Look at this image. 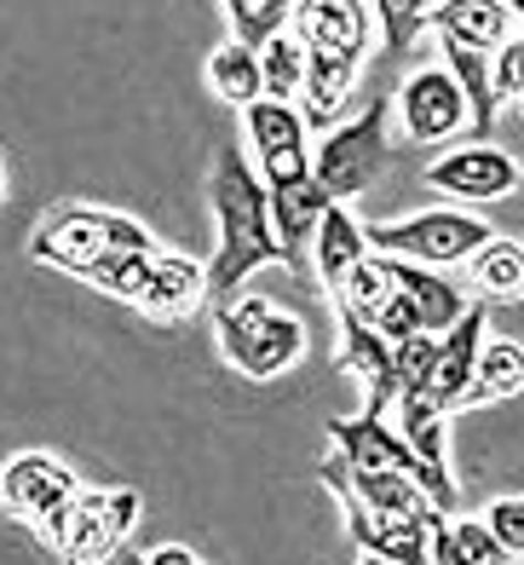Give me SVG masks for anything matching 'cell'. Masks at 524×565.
<instances>
[{
    "instance_id": "obj_36",
    "label": "cell",
    "mask_w": 524,
    "mask_h": 565,
    "mask_svg": "<svg viewBox=\"0 0 524 565\" xmlns=\"http://www.w3.org/2000/svg\"><path fill=\"white\" fill-rule=\"evenodd\" d=\"M352 565H392V559H375V554H357Z\"/></svg>"
},
{
    "instance_id": "obj_31",
    "label": "cell",
    "mask_w": 524,
    "mask_h": 565,
    "mask_svg": "<svg viewBox=\"0 0 524 565\" xmlns=\"http://www.w3.org/2000/svg\"><path fill=\"white\" fill-rule=\"evenodd\" d=\"M490 98H495V110H502V105L518 110V98H524V30H513L502 46H495V58H490Z\"/></svg>"
},
{
    "instance_id": "obj_28",
    "label": "cell",
    "mask_w": 524,
    "mask_h": 565,
    "mask_svg": "<svg viewBox=\"0 0 524 565\" xmlns=\"http://www.w3.org/2000/svg\"><path fill=\"white\" fill-rule=\"evenodd\" d=\"M370 7H375L381 41H386L392 58H404L409 46L432 30V18H438V0H370Z\"/></svg>"
},
{
    "instance_id": "obj_29",
    "label": "cell",
    "mask_w": 524,
    "mask_h": 565,
    "mask_svg": "<svg viewBox=\"0 0 524 565\" xmlns=\"http://www.w3.org/2000/svg\"><path fill=\"white\" fill-rule=\"evenodd\" d=\"M225 18H231V35L259 53L271 35L295 23V0H225Z\"/></svg>"
},
{
    "instance_id": "obj_20",
    "label": "cell",
    "mask_w": 524,
    "mask_h": 565,
    "mask_svg": "<svg viewBox=\"0 0 524 565\" xmlns=\"http://www.w3.org/2000/svg\"><path fill=\"white\" fill-rule=\"evenodd\" d=\"M386 266H392V282L421 306V323H427V335H443V329H456L461 323V312L473 300H467V289L456 277H443V271H432V266H415V260H392L386 254Z\"/></svg>"
},
{
    "instance_id": "obj_6",
    "label": "cell",
    "mask_w": 524,
    "mask_h": 565,
    "mask_svg": "<svg viewBox=\"0 0 524 565\" xmlns=\"http://www.w3.org/2000/svg\"><path fill=\"white\" fill-rule=\"evenodd\" d=\"M370 231V248L375 254H392V260H415V266H432V271H456L467 266L473 254L495 237V231L473 214V209H421L409 220H381V225H363Z\"/></svg>"
},
{
    "instance_id": "obj_14",
    "label": "cell",
    "mask_w": 524,
    "mask_h": 565,
    "mask_svg": "<svg viewBox=\"0 0 524 565\" xmlns=\"http://www.w3.org/2000/svg\"><path fill=\"white\" fill-rule=\"evenodd\" d=\"M484 329H490V306L484 300H473L461 312V323L456 329H443L438 335V358H432V375L421 381L415 393H427L443 416H456L461 409V393L473 387V370H479V352H484Z\"/></svg>"
},
{
    "instance_id": "obj_4",
    "label": "cell",
    "mask_w": 524,
    "mask_h": 565,
    "mask_svg": "<svg viewBox=\"0 0 524 565\" xmlns=\"http://www.w3.org/2000/svg\"><path fill=\"white\" fill-rule=\"evenodd\" d=\"M214 347L243 381H277L306 358V323L271 295H237L214 306Z\"/></svg>"
},
{
    "instance_id": "obj_26",
    "label": "cell",
    "mask_w": 524,
    "mask_h": 565,
    "mask_svg": "<svg viewBox=\"0 0 524 565\" xmlns=\"http://www.w3.org/2000/svg\"><path fill=\"white\" fill-rule=\"evenodd\" d=\"M150 271H156V254H133V248H110L104 260H93L82 271V282H93V289L104 300H121V306H139L145 289H150Z\"/></svg>"
},
{
    "instance_id": "obj_37",
    "label": "cell",
    "mask_w": 524,
    "mask_h": 565,
    "mask_svg": "<svg viewBox=\"0 0 524 565\" xmlns=\"http://www.w3.org/2000/svg\"><path fill=\"white\" fill-rule=\"evenodd\" d=\"M0 202H7V162H0Z\"/></svg>"
},
{
    "instance_id": "obj_33",
    "label": "cell",
    "mask_w": 524,
    "mask_h": 565,
    "mask_svg": "<svg viewBox=\"0 0 524 565\" xmlns=\"http://www.w3.org/2000/svg\"><path fill=\"white\" fill-rule=\"evenodd\" d=\"M370 329H381V335L398 347V341H409V335H427V323H421V306H415L404 289H392L386 295V306L370 318Z\"/></svg>"
},
{
    "instance_id": "obj_23",
    "label": "cell",
    "mask_w": 524,
    "mask_h": 565,
    "mask_svg": "<svg viewBox=\"0 0 524 565\" xmlns=\"http://www.w3.org/2000/svg\"><path fill=\"white\" fill-rule=\"evenodd\" d=\"M432 565H518L484 520H438L432 525Z\"/></svg>"
},
{
    "instance_id": "obj_9",
    "label": "cell",
    "mask_w": 524,
    "mask_h": 565,
    "mask_svg": "<svg viewBox=\"0 0 524 565\" xmlns=\"http://www.w3.org/2000/svg\"><path fill=\"white\" fill-rule=\"evenodd\" d=\"M427 185L443 202H456V209H484V202H502L524 185V168L502 145H473L467 139L456 150H443V157L427 168Z\"/></svg>"
},
{
    "instance_id": "obj_16",
    "label": "cell",
    "mask_w": 524,
    "mask_h": 565,
    "mask_svg": "<svg viewBox=\"0 0 524 565\" xmlns=\"http://www.w3.org/2000/svg\"><path fill=\"white\" fill-rule=\"evenodd\" d=\"M340 508H346V536L357 554H375L392 565H432V525L398 520V513H375L357 502H340Z\"/></svg>"
},
{
    "instance_id": "obj_15",
    "label": "cell",
    "mask_w": 524,
    "mask_h": 565,
    "mask_svg": "<svg viewBox=\"0 0 524 565\" xmlns=\"http://www.w3.org/2000/svg\"><path fill=\"white\" fill-rule=\"evenodd\" d=\"M340 341H334V364L363 381V393H370V416H386L392 404H398V364H392V341L381 335V329H370L357 312H346L340 306Z\"/></svg>"
},
{
    "instance_id": "obj_21",
    "label": "cell",
    "mask_w": 524,
    "mask_h": 565,
    "mask_svg": "<svg viewBox=\"0 0 524 565\" xmlns=\"http://www.w3.org/2000/svg\"><path fill=\"white\" fill-rule=\"evenodd\" d=\"M467 282L479 289L484 306L502 300H524V243L513 237H490L473 260H467Z\"/></svg>"
},
{
    "instance_id": "obj_22",
    "label": "cell",
    "mask_w": 524,
    "mask_h": 565,
    "mask_svg": "<svg viewBox=\"0 0 524 565\" xmlns=\"http://www.w3.org/2000/svg\"><path fill=\"white\" fill-rule=\"evenodd\" d=\"M207 87H214V98H225L231 110H248L254 98H266V75H259V53L254 46H243L237 35H231L220 53H207Z\"/></svg>"
},
{
    "instance_id": "obj_24",
    "label": "cell",
    "mask_w": 524,
    "mask_h": 565,
    "mask_svg": "<svg viewBox=\"0 0 524 565\" xmlns=\"http://www.w3.org/2000/svg\"><path fill=\"white\" fill-rule=\"evenodd\" d=\"M524 393V347L518 341H484L479 352V370H473V387L461 393V409H479V404H502Z\"/></svg>"
},
{
    "instance_id": "obj_34",
    "label": "cell",
    "mask_w": 524,
    "mask_h": 565,
    "mask_svg": "<svg viewBox=\"0 0 524 565\" xmlns=\"http://www.w3.org/2000/svg\"><path fill=\"white\" fill-rule=\"evenodd\" d=\"M484 525L495 531V543H502L513 559H524V497H502L484 508Z\"/></svg>"
},
{
    "instance_id": "obj_2",
    "label": "cell",
    "mask_w": 524,
    "mask_h": 565,
    "mask_svg": "<svg viewBox=\"0 0 524 565\" xmlns=\"http://www.w3.org/2000/svg\"><path fill=\"white\" fill-rule=\"evenodd\" d=\"M207 214H214V260H207V306L243 295L259 266H288L271 220V191L243 157V145H225L207 173Z\"/></svg>"
},
{
    "instance_id": "obj_7",
    "label": "cell",
    "mask_w": 524,
    "mask_h": 565,
    "mask_svg": "<svg viewBox=\"0 0 524 565\" xmlns=\"http://www.w3.org/2000/svg\"><path fill=\"white\" fill-rule=\"evenodd\" d=\"M329 439H334V456L346 461V468H386V473H409L421 491L450 513L456 502H461V484H456V473L450 468H432V461H421L409 450V439L398 427H392L386 416H340V422H329Z\"/></svg>"
},
{
    "instance_id": "obj_13",
    "label": "cell",
    "mask_w": 524,
    "mask_h": 565,
    "mask_svg": "<svg viewBox=\"0 0 524 565\" xmlns=\"http://www.w3.org/2000/svg\"><path fill=\"white\" fill-rule=\"evenodd\" d=\"M139 525V491H104V484H82L69 502V531H64V559H110L127 531Z\"/></svg>"
},
{
    "instance_id": "obj_32",
    "label": "cell",
    "mask_w": 524,
    "mask_h": 565,
    "mask_svg": "<svg viewBox=\"0 0 524 565\" xmlns=\"http://www.w3.org/2000/svg\"><path fill=\"white\" fill-rule=\"evenodd\" d=\"M432 358H438V335H409V341L392 347V364H398V398L415 393L432 375Z\"/></svg>"
},
{
    "instance_id": "obj_10",
    "label": "cell",
    "mask_w": 524,
    "mask_h": 565,
    "mask_svg": "<svg viewBox=\"0 0 524 565\" xmlns=\"http://www.w3.org/2000/svg\"><path fill=\"white\" fill-rule=\"evenodd\" d=\"M467 93L450 70H415L409 82L398 87V139L404 145H443L467 134Z\"/></svg>"
},
{
    "instance_id": "obj_1",
    "label": "cell",
    "mask_w": 524,
    "mask_h": 565,
    "mask_svg": "<svg viewBox=\"0 0 524 565\" xmlns=\"http://www.w3.org/2000/svg\"><path fill=\"white\" fill-rule=\"evenodd\" d=\"M243 134L254 145V173L271 191V220L288 271H311V237L329 214V191L311 173V127L300 105H277V98H254L243 110Z\"/></svg>"
},
{
    "instance_id": "obj_18",
    "label": "cell",
    "mask_w": 524,
    "mask_h": 565,
    "mask_svg": "<svg viewBox=\"0 0 524 565\" xmlns=\"http://www.w3.org/2000/svg\"><path fill=\"white\" fill-rule=\"evenodd\" d=\"M518 30V12L507 0H438L432 35L438 46H461V53H484L495 58V46Z\"/></svg>"
},
{
    "instance_id": "obj_30",
    "label": "cell",
    "mask_w": 524,
    "mask_h": 565,
    "mask_svg": "<svg viewBox=\"0 0 524 565\" xmlns=\"http://www.w3.org/2000/svg\"><path fill=\"white\" fill-rule=\"evenodd\" d=\"M398 289V282H392V266H386V254H370V260H357L352 266V277H346V289L334 295V312L340 306H346V312H357L363 323H370L381 306H386V295Z\"/></svg>"
},
{
    "instance_id": "obj_11",
    "label": "cell",
    "mask_w": 524,
    "mask_h": 565,
    "mask_svg": "<svg viewBox=\"0 0 524 565\" xmlns=\"http://www.w3.org/2000/svg\"><path fill=\"white\" fill-rule=\"evenodd\" d=\"M318 479L340 502H357V508H375V513H398V520H421V525H438L443 508L415 484L409 473H386V468H346L340 456H323L318 461Z\"/></svg>"
},
{
    "instance_id": "obj_40",
    "label": "cell",
    "mask_w": 524,
    "mask_h": 565,
    "mask_svg": "<svg viewBox=\"0 0 524 565\" xmlns=\"http://www.w3.org/2000/svg\"><path fill=\"white\" fill-rule=\"evenodd\" d=\"M518 30H524V7H518Z\"/></svg>"
},
{
    "instance_id": "obj_25",
    "label": "cell",
    "mask_w": 524,
    "mask_h": 565,
    "mask_svg": "<svg viewBox=\"0 0 524 565\" xmlns=\"http://www.w3.org/2000/svg\"><path fill=\"white\" fill-rule=\"evenodd\" d=\"M392 409H398V433L409 439V450L432 468H450V416L427 393H404Z\"/></svg>"
},
{
    "instance_id": "obj_41",
    "label": "cell",
    "mask_w": 524,
    "mask_h": 565,
    "mask_svg": "<svg viewBox=\"0 0 524 565\" xmlns=\"http://www.w3.org/2000/svg\"><path fill=\"white\" fill-rule=\"evenodd\" d=\"M518 116H524V98H518Z\"/></svg>"
},
{
    "instance_id": "obj_39",
    "label": "cell",
    "mask_w": 524,
    "mask_h": 565,
    "mask_svg": "<svg viewBox=\"0 0 524 565\" xmlns=\"http://www.w3.org/2000/svg\"><path fill=\"white\" fill-rule=\"evenodd\" d=\"M507 7H513V12H518V7H524V0H507Z\"/></svg>"
},
{
    "instance_id": "obj_35",
    "label": "cell",
    "mask_w": 524,
    "mask_h": 565,
    "mask_svg": "<svg viewBox=\"0 0 524 565\" xmlns=\"http://www.w3.org/2000/svg\"><path fill=\"white\" fill-rule=\"evenodd\" d=\"M145 565H202L185 543H156L150 554H145Z\"/></svg>"
},
{
    "instance_id": "obj_8",
    "label": "cell",
    "mask_w": 524,
    "mask_h": 565,
    "mask_svg": "<svg viewBox=\"0 0 524 565\" xmlns=\"http://www.w3.org/2000/svg\"><path fill=\"white\" fill-rule=\"evenodd\" d=\"M288 30H295V41L306 46V58L363 75L381 23H375L370 0H295V23H288Z\"/></svg>"
},
{
    "instance_id": "obj_27",
    "label": "cell",
    "mask_w": 524,
    "mask_h": 565,
    "mask_svg": "<svg viewBox=\"0 0 524 565\" xmlns=\"http://www.w3.org/2000/svg\"><path fill=\"white\" fill-rule=\"evenodd\" d=\"M259 75H266V98H277V105H300L306 93V46L295 41V30L271 35L266 46H259Z\"/></svg>"
},
{
    "instance_id": "obj_5",
    "label": "cell",
    "mask_w": 524,
    "mask_h": 565,
    "mask_svg": "<svg viewBox=\"0 0 524 565\" xmlns=\"http://www.w3.org/2000/svg\"><path fill=\"white\" fill-rule=\"evenodd\" d=\"M392 98H370L357 116L334 121L323 145H311V173L329 191V202H352L381 179V168L392 162Z\"/></svg>"
},
{
    "instance_id": "obj_38",
    "label": "cell",
    "mask_w": 524,
    "mask_h": 565,
    "mask_svg": "<svg viewBox=\"0 0 524 565\" xmlns=\"http://www.w3.org/2000/svg\"><path fill=\"white\" fill-rule=\"evenodd\" d=\"M64 565H104V559H64Z\"/></svg>"
},
{
    "instance_id": "obj_3",
    "label": "cell",
    "mask_w": 524,
    "mask_h": 565,
    "mask_svg": "<svg viewBox=\"0 0 524 565\" xmlns=\"http://www.w3.org/2000/svg\"><path fill=\"white\" fill-rule=\"evenodd\" d=\"M110 248H133V254H162L156 231L133 214H116V209H98V202H58L35 231L23 254L35 266H52V271H69L82 277L93 260H104Z\"/></svg>"
},
{
    "instance_id": "obj_12",
    "label": "cell",
    "mask_w": 524,
    "mask_h": 565,
    "mask_svg": "<svg viewBox=\"0 0 524 565\" xmlns=\"http://www.w3.org/2000/svg\"><path fill=\"white\" fill-rule=\"evenodd\" d=\"M75 491H82V479H75V468H64L58 456H46V450H18L0 461V513L7 520H23V525H35L52 508H64Z\"/></svg>"
},
{
    "instance_id": "obj_17",
    "label": "cell",
    "mask_w": 524,
    "mask_h": 565,
    "mask_svg": "<svg viewBox=\"0 0 524 565\" xmlns=\"http://www.w3.org/2000/svg\"><path fill=\"white\" fill-rule=\"evenodd\" d=\"M207 306V266L202 260H191V254H173V248H162L156 254V271H150V289H145V300H139V318H150V323H185V318H196Z\"/></svg>"
},
{
    "instance_id": "obj_19",
    "label": "cell",
    "mask_w": 524,
    "mask_h": 565,
    "mask_svg": "<svg viewBox=\"0 0 524 565\" xmlns=\"http://www.w3.org/2000/svg\"><path fill=\"white\" fill-rule=\"evenodd\" d=\"M370 231H363V220L346 209V202H329V214L318 225V237H311V271H318V289L334 300L340 289H346V277L357 260H370Z\"/></svg>"
}]
</instances>
